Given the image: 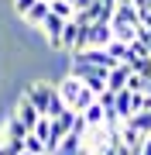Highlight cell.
Masks as SVG:
<instances>
[{"instance_id": "1", "label": "cell", "mask_w": 151, "mask_h": 155, "mask_svg": "<svg viewBox=\"0 0 151 155\" xmlns=\"http://www.w3.org/2000/svg\"><path fill=\"white\" fill-rule=\"evenodd\" d=\"M58 93H62V100H65L72 110H79V114H83L86 107L96 100V93H93V90L86 86L79 76H72V72H65V76L58 79Z\"/></svg>"}, {"instance_id": "2", "label": "cell", "mask_w": 151, "mask_h": 155, "mask_svg": "<svg viewBox=\"0 0 151 155\" xmlns=\"http://www.w3.org/2000/svg\"><path fill=\"white\" fill-rule=\"evenodd\" d=\"M24 97H28L31 104L38 107V114H41V117H48L52 100L58 97V83H48V79H31V83L24 86Z\"/></svg>"}, {"instance_id": "3", "label": "cell", "mask_w": 151, "mask_h": 155, "mask_svg": "<svg viewBox=\"0 0 151 155\" xmlns=\"http://www.w3.org/2000/svg\"><path fill=\"white\" fill-rule=\"evenodd\" d=\"M72 59L86 62V66H96V69H113V66H120V62L113 59L106 48H86V52H72Z\"/></svg>"}, {"instance_id": "4", "label": "cell", "mask_w": 151, "mask_h": 155, "mask_svg": "<svg viewBox=\"0 0 151 155\" xmlns=\"http://www.w3.org/2000/svg\"><path fill=\"white\" fill-rule=\"evenodd\" d=\"M14 117H21V121H24V127H28V131H34V127H38V121H41V114H38V107H34L31 104V100L28 97H17V104H14V110H11Z\"/></svg>"}, {"instance_id": "5", "label": "cell", "mask_w": 151, "mask_h": 155, "mask_svg": "<svg viewBox=\"0 0 151 155\" xmlns=\"http://www.w3.org/2000/svg\"><path fill=\"white\" fill-rule=\"evenodd\" d=\"M110 24H127V28H141V14H137V4L131 0H120L117 11H113V21Z\"/></svg>"}, {"instance_id": "6", "label": "cell", "mask_w": 151, "mask_h": 155, "mask_svg": "<svg viewBox=\"0 0 151 155\" xmlns=\"http://www.w3.org/2000/svg\"><path fill=\"white\" fill-rule=\"evenodd\" d=\"M120 141H124V145L131 148V155H137L141 148H144L148 134H144V131H137V127L131 124V121H124V124H120Z\"/></svg>"}, {"instance_id": "7", "label": "cell", "mask_w": 151, "mask_h": 155, "mask_svg": "<svg viewBox=\"0 0 151 155\" xmlns=\"http://www.w3.org/2000/svg\"><path fill=\"white\" fill-rule=\"evenodd\" d=\"M110 41H113V24H110V21L90 24V48H106Z\"/></svg>"}, {"instance_id": "8", "label": "cell", "mask_w": 151, "mask_h": 155, "mask_svg": "<svg viewBox=\"0 0 151 155\" xmlns=\"http://www.w3.org/2000/svg\"><path fill=\"white\" fill-rule=\"evenodd\" d=\"M131 76H134V69L127 66V62H120V66L110 69V76H106V90H113V93H120V90H127Z\"/></svg>"}, {"instance_id": "9", "label": "cell", "mask_w": 151, "mask_h": 155, "mask_svg": "<svg viewBox=\"0 0 151 155\" xmlns=\"http://www.w3.org/2000/svg\"><path fill=\"white\" fill-rule=\"evenodd\" d=\"M48 14H52V0H38V4H34L31 11H28V17H24V24H28L31 31H34V28L41 31V24H45V17H48Z\"/></svg>"}, {"instance_id": "10", "label": "cell", "mask_w": 151, "mask_h": 155, "mask_svg": "<svg viewBox=\"0 0 151 155\" xmlns=\"http://www.w3.org/2000/svg\"><path fill=\"white\" fill-rule=\"evenodd\" d=\"M52 155H86V141H83V134H65L62 138V145Z\"/></svg>"}, {"instance_id": "11", "label": "cell", "mask_w": 151, "mask_h": 155, "mask_svg": "<svg viewBox=\"0 0 151 155\" xmlns=\"http://www.w3.org/2000/svg\"><path fill=\"white\" fill-rule=\"evenodd\" d=\"M76 117H79V110H72V107H69V110L62 114V117H52V124H55V138H58V141L65 138V134H72V127H76Z\"/></svg>"}, {"instance_id": "12", "label": "cell", "mask_w": 151, "mask_h": 155, "mask_svg": "<svg viewBox=\"0 0 151 155\" xmlns=\"http://www.w3.org/2000/svg\"><path fill=\"white\" fill-rule=\"evenodd\" d=\"M4 131H7V141H24V138H28V127H24V121H21V117H7V124H4Z\"/></svg>"}, {"instance_id": "13", "label": "cell", "mask_w": 151, "mask_h": 155, "mask_svg": "<svg viewBox=\"0 0 151 155\" xmlns=\"http://www.w3.org/2000/svg\"><path fill=\"white\" fill-rule=\"evenodd\" d=\"M83 117H86V124H90V127H103V124H106V110H103L100 100H93V104L83 110Z\"/></svg>"}, {"instance_id": "14", "label": "cell", "mask_w": 151, "mask_h": 155, "mask_svg": "<svg viewBox=\"0 0 151 155\" xmlns=\"http://www.w3.org/2000/svg\"><path fill=\"white\" fill-rule=\"evenodd\" d=\"M131 69L137 72V76H151V52H141V55H131V62H127Z\"/></svg>"}, {"instance_id": "15", "label": "cell", "mask_w": 151, "mask_h": 155, "mask_svg": "<svg viewBox=\"0 0 151 155\" xmlns=\"http://www.w3.org/2000/svg\"><path fill=\"white\" fill-rule=\"evenodd\" d=\"M106 52H110L117 62H131V45H127V41H120V38H113L110 45H106Z\"/></svg>"}, {"instance_id": "16", "label": "cell", "mask_w": 151, "mask_h": 155, "mask_svg": "<svg viewBox=\"0 0 151 155\" xmlns=\"http://www.w3.org/2000/svg\"><path fill=\"white\" fill-rule=\"evenodd\" d=\"M24 148H28V152H34V155H48V145L41 141V138H38L34 131L28 134V138H24Z\"/></svg>"}, {"instance_id": "17", "label": "cell", "mask_w": 151, "mask_h": 155, "mask_svg": "<svg viewBox=\"0 0 151 155\" xmlns=\"http://www.w3.org/2000/svg\"><path fill=\"white\" fill-rule=\"evenodd\" d=\"M52 14L65 17V21H72V17H76V7H72V4H65V0H52Z\"/></svg>"}, {"instance_id": "18", "label": "cell", "mask_w": 151, "mask_h": 155, "mask_svg": "<svg viewBox=\"0 0 151 155\" xmlns=\"http://www.w3.org/2000/svg\"><path fill=\"white\" fill-rule=\"evenodd\" d=\"M113 38H120V41H137V28H127V24H113Z\"/></svg>"}, {"instance_id": "19", "label": "cell", "mask_w": 151, "mask_h": 155, "mask_svg": "<svg viewBox=\"0 0 151 155\" xmlns=\"http://www.w3.org/2000/svg\"><path fill=\"white\" fill-rule=\"evenodd\" d=\"M131 124H134L137 131L151 134V110H141V114H134V117H131Z\"/></svg>"}, {"instance_id": "20", "label": "cell", "mask_w": 151, "mask_h": 155, "mask_svg": "<svg viewBox=\"0 0 151 155\" xmlns=\"http://www.w3.org/2000/svg\"><path fill=\"white\" fill-rule=\"evenodd\" d=\"M65 110H69V104H65V100H62V93H58L55 100H52V107H48V117H62Z\"/></svg>"}, {"instance_id": "21", "label": "cell", "mask_w": 151, "mask_h": 155, "mask_svg": "<svg viewBox=\"0 0 151 155\" xmlns=\"http://www.w3.org/2000/svg\"><path fill=\"white\" fill-rule=\"evenodd\" d=\"M34 4H38V0H14L11 7H14V14H17V17H28V11H31Z\"/></svg>"}, {"instance_id": "22", "label": "cell", "mask_w": 151, "mask_h": 155, "mask_svg": "<svg viewBox=\"0 0 151 155\" xmlns=\"http://www.w3.org/2000/svg\"><path fill=\"white\" fill-rule=\"evenodd\" d=\"M144 79H148V76H137V72H134V76H131V83H127V90H134V93H144Z\"/></svg>"}, {"instance_id": "23", "label": "cell", "mask_w": 151, "mask_h": 155, "mask_svg": "<svg viewBox=\"0 0 151 155\" xmlns=\"http://www.w3.org/2000/svg\"><path fill=\"white\" fill-rule=\"evenodd\" d=\"M137 155H151V134H148V141H144V148H141Z\"/></svg>"}, {"instance_id": "24", "label": "cell", "mask_w": 151, "mask_h": 155, "mask_svg": "<svg viewBox=\"0 0 151 155\" xmlns=\"http://www.w3.org/2000/svg\"><path fill=\"white\" fill-rule=\"evenodd\" d=\"M144 93H148V97H151V76H148V79H144Z\"/></svg>"}, {"instance_id": "25", "label": "cell", "mask_w": 151, "mask_h": 155, "mask_svg": "<svg viewBox=\"0 0 151 155\" xmlns=\"http://www.w3.org/2000/svg\"><path fill=\"white\" fill-rule=\"evenodd\" d=\"M65 4H72V7H79V0H65Z\"/></svg>"}]
</instances>
